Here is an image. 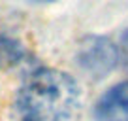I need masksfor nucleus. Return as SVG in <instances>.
Wrapping results in <instances>:
<instances>
[{
    "instance_id": "20e7f679",
    "label": "nucleus",
    "mask_w": 128,
    "mask_h": 121,
    "mask_svg": "<svg viewBox=\"0 0 128 121\" xmlns=\"http://www.w3.org/2000/svg\"><path fill=\"white\" fill-rule=\"evenodd\" d=\"M19 57H21L19 44L12 40H0V63L12 65V63H17Z\"/></svg>"
},
{
    "instance_id": "7ed1b4c3",
    "label": "nucleus",
    "mask_w": 128,
    "mask_h": 121,
    "mask_svg": "<svg viewBox=\"0 0 128 121\" xmlns=\"http://www.w3.org/2000/svg\"><path fill=\"white\" fill-rule=\"evenodd\" d=\"M96 121H128V80L111 85L94 104Z\"/></svg>"
},
{
    "instance_id": "f03ea898",
    "label": "nucleus",
    "mask_w": 128,
    "mask_h": 121,
    "mask_svg": "<svg viewBox=\"0 0 128 121\" xmlns=\"http://www.w3.org/2000/svg\"><path fill=\"white\" fill-rule=\"evenodd\" d=\"M119 51L117 45L106 36H88L79 45L77 63L94 78H104L117 66Z\"/></svg>"
},
{
    "instance_id": "f257e3e1",
    "label": "nucleus",
    "mask_w": 128,
    "mask_h": 121,
    "mask_svg": "<svg viewBox=\"0 0 128 121\" xmlns=\"http://www.w3.org/2000/svg\"><path fill=\"white\" fill-rule=\"evenodd\" d=\"M81 102L79 83L58 68H38L28 74L17 93L21 121H68Z\"/></svg>"
},
{
    "instance_id": "39448f33",
    "label": "nucleus",
    "mask_w": 128,
    "mask_h": 121,
    "mask_svg": "<svg viewBox=\"0 0 128 121\" xmlns=\"http://www.w3.org/2000/svg\"><path fill=\"white\" fill-rule=\"evenodd\" d=\"M30 2H36V4H51V2H56V0H30Z\"/></svg>"
}]
</instances>
